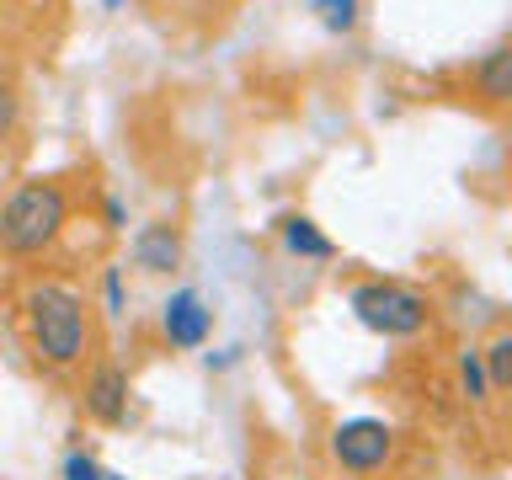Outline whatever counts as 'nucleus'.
Returning <instances> with one entry per match:
<instances>
[{"label": "nucleus", "instance_id": "f8f14e48", "mask_svg": "<svg viewBox=\"0 0 512 480\" xmlns=\"http://www.w3.org/2000/svg\"><path fill=\"white\" fill-rule=\"evenodd\" d=\"M459 374H464V395H470V400H486V395H491V384H486V368H480V352H475V347L459 358Z\"/></svg>", "mask_w": 512, "mask_h": 480}, {"label": "nucleus", "instance_id": "2eb2a0df", "mask_svg": "<svg viewBox=\"0 0 512 480\" xmlns=\"http://www.w3.org/2000/svg\"><path fill=\"white\" fill-rule=\"evenodd\" d=\"M107 310L123 315V272L118 267H107Z\"/></svg>", "mask_w": 512, "mask_h": 480}, {"label": "nucleus", "instance_id": "dca6fc26", "mask_svg": "<svg viewBox=\"0 0 512 480\" xmlns=\"http://www.w3.org/2000/svg\"><path fill=\"white\" fill-rule=\"evenodd\" d=\"M107 224H112V230H123V203L118 198H107Z\"/></svg>", "mask_w": 512, "mask_h": 480}, {"label": "nucleus", "instance_id": "9d476101", "mask_svg": "<svg viewBox=\"0 0 512 480\" xmlns=\"http://www.w3.org/2000/svg\"><path fill=\"white\" fill-rule=\"evenodd\" d=\"M480 368H486V384H491V390H507V384H512V336H507V331L496 336L486 352H480Z\"/></svg>", "mask_w": 512, "mask_h": 480}, {"label": "nucleus", "instance_id": "f03ea898", "mask_svg": "<svg viewBox=\"0 0 512 480\" xmlns=\"http://www.w3.org/2000/svg\"><path fill=\"white\" fill-rule=\"evenodd\" d=\"M64 219H70V198H64L59 182H43V176L22 182L6 198V208H0V251H11V256L43 251L64 230Z\"/></svg>", "mask_w": 512, "mask_h": 480}, {"label": "nucleus", "instance_id": "f3484780", "mask_svg": "<svg viewBox=\"0 0 512 480\" xmlns=\"http://www.w3.org/2000/svg\"><path fill=\"white\" fill-rule=\"evenodd\" d=\"M107 480H123V475H107Z\"/></svg>", "mask_w": 512, "mask_h": 480}, {"label": "nucleus", "instance_id": "423d86ee", "mask_svg": "<svg viewBox=\"0 0 512 480\" xmlns=\"http://www.w3.org/2000/svg\"><path fill=\"white\" fill-rule=\"evenodd\" d=\"M128 251H134V267H144V272H176L182 267V235H176L171 224H139Z\"/></svg>", "mask_w": 512, "mask_h": 480}, {"label": "nucleus", "instance_id": "39448f33", "mask_svg": "<svg viewBox=\"0 0 512 480\" xmlns=\"http://www.w3.org/2000/svg\"><path fill=\"white\" fill-rule=\"evenodd\" d=\"M160 326H166V342L182 347V352H198L208 342V331H214V310L192 294V288H176L166 299V315H160Z\"/></svg>", "mask_w": 512, "mask_h": 480}, {"label": "nucleus", "instance_id": "9b49d317", "mask_svg": "<svg viewBox=\"0 0 512 480\" xmlns=\"http://www.w3.org/2000/svg\"><path fill=\"white\" fill-rule=\"evenodd\" d=\"M310 11L320 16V27H331V32L358 27V0H310Z\"/></svg>", "mask_w": 512, "mask_h": 480}, {"label": "nucleus", "instance_id": "20e7f679", "mask_svg": "<svg viewBox=\"0 0 512 480\" xmlns=\"http://www.w3.org/2000/svg\"><path fill=\"white\" fill-rule=\"evenodd\" d=\"M390 448H395V432L374 422V416H352V422H342L331 432V454L342 470L352 475H374L384 470V459H390Z\"/></svg>", "mask_w": 512, "mask_h": 480}, {"label": "nucleus", "instance_id": "7ed1b4c3", "mask_svg": "<svg viewBox=\"0 0 512 480\" xmlns=\"http://www.w3.org/2000/svg\"><path fill=\"white\" fill-rule=\"evenodd\" d=\"M347 304H352V315L379 336H416V331H427V320H432L427 299L416 294V288H400V283H358Z\"/></svg>", "mask_w": 512, "mask_h": 480}, {"label": "nucleus", "instance_id": "ddd939ff", "mask_svg": "<svg viewBox=\"0 0 512 480\" xmlns=\"http://www.w3.org/2000/svg\"><path fill=\"white\" fill-rule=\"evenodd\" d=\"M16 123H22V96H16L11 80H0V139H11Z\"/></svg>", "mask_w": 512, "mask_h": 480}, {"label": "nucleus", "instance_id": "0eeeda50", "mask_svg": "<svg viewBox=\"0 0 512 480\" xmlns=\"http://www.w3.org/2000/svg\"><path fill=\"white\" fill-rule=\"evenodd\" d=\"M86 411L96 416V422H107V427L123 422V416H128V379H123V368H112V363L96 368L91 384H86Z\"/></svg>", "mask_w": 512, "mask_h": 480}, {"label": "nucleus", "instance_id": "1a4fd4ad", "mask_svg": "<svg viewBox=\"0 0 512 480\" xmlns=\"http://www.w3.org/2000/svg\"><path fill=\"white\" fill-rule=\"evenodd\" d=\"M475 86H480V96H486V102H496V107L507 102V96H512V43H496L491 54L480 59Z\"/></svg>", "mask_w": 512, "mask_h": 480}, {"label": "nucleus", "instance_id": "f257e3e1", "mask_svg": "<svg viewBox=\"0 0 512 480\" xmlns=\"http://www.w3.org/2000/svg\"><path fill=\"white\" fill-rule=\"evenodd\" d=\"M27 315V336L38 347V358H48L54 368H70L86 352V299L64 283H38L22 304Z\"/></svg>", "mask_w": 512, "mask_h": 480}, {"label": "nucleus", "instance_id": "6e6552de", "mask_svg": "<svg viewBox=\"0 0 512 480\" xmlns=\"http://www.w3.org/2000/svg\"><path fill=\"white\" fill-rule=\"evenodd\" d=\"M278 230H283V246L294 256H310V262H331V256H336V240L320 235V224L310 214H288Z\"/></svg>", "mask_w": 512, "mask_h": 480}, {"label": "nucleus", "instance_id": "4468645a", "mask_svg": "<svg viewBox=\"0 0 512 480\" xmlns=\"http://www.w3.org/2000/svg\"><path fill=\"white\" fill-rule=\"evenodd\" d=\"M64 480H107V470L91 454H70L64 459Z\"/></svg>", "mask_w": 512, "mask_h": 480}]
</instances>
